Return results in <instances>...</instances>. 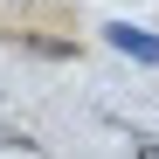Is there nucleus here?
Here are the masks:
<instances>
[{
	"label": "nucleus",
	"mask_w": 159,
	"mask_h": 159,
	"mask_svg": "<svg viewBox=\"0 0 159 159\" xmlns=\"http://www.w3.org/2000/svg\"><path fill=\"white\" fill-rule=\"evenodd\" d=\"M0 7H14V14H48L56 0H0Z\"/></svg>",
	"instance_id": "obj_1"
},
{
	"label": "nucleus",
	"mask_w": 159,
	"mask_h": 159,
	"mask_svg": "<svg viewBox=\"0 0 159 159\" xmlns=\"http://www.w3.org/2000/svg\"><path fill=\"white\" fill-rule=\"evenodd\" d=\"M139 159H159V139H139Z\"/></svg>",
	"instance_id": "obj_2"
}]
</instances>
